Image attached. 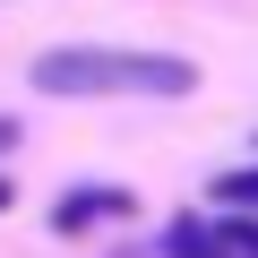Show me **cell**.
<instances>
[{"mask_svg": "<svg viewBox=\"0 0 258 258\" xmlns=\"http://www.w3.org/2000/svg\"><path fill=\"white\" fill-rule=\"evenodd\" d=\"M35 95H189L198 69L181 52H112V43H60L35 52Z\"/></svg>", "mask_w": 258, "mask_h": 258, "instance_id": "6da1fadb", "label": "cell"}, {"mask_svg": "<svg viewBox=\"0 0 258 258\" xmlns=\"http://www.w3.org/2000/svg\"><path fill=\"white\" fill-rule=\"evenodd\" d=\"M112 215H129V189L86 181V189H69V198L52 207V232H86V224H112Z\"/></svg>", "mask_w": 258, "mask_h": 258, "instance_id": "7a4b0ae2", "label": "cell"}, {"mask_svg": "<svg viewBox=\"0 0 258 258\" xmlns=\"http://www.w3.org/2000/svg\"><path fill=\"white\" fill-rule=\"evenodd\" d=\"M164 258H224V241H215L198 215H181V224L164 232Z\"/></svg>", "mask_w": 258, "mask_h": 258, "instance_id": "3957f363", "label": "cell"}, {"mask_svg": "<svg viewBox=\"0 0 258 258\" xmlns=\"http://www.w3.org/2000/svg\"><path fill=\"white\" fill-rule=\"evenodd\" d=\"M215 241H224V258H258V215H224Z\"/></svg>", "mask_w": 258, "mask_h": 258, "instance_id": "277c9868", "label": "cell"}, {"mask_svg": "<svg viewBox=\"0 0 258 258\" xmlns=\"http://www.w3.org/2000/svg\"><path fill=\"white\" fill-rule=\"evenodd\" d=\"M215 198H224L232 215H258V172H224V181H215Z\"/></svg>", "mask_w": 258, "mask_h": 258, "instance_id": "5b68a950", "label": "cell"}, {"mask_svg": "<svg viewBox=\"0 0 258 258\" xmlns=\"http://www.w3.org/2000/svg\"><path fill=\"white\" fill-rule=\"evenodd\" d=\"M9 147H18V120H0V155H9Z\"/></svg>", "mask_w": 258, "mask_h": 258, "instance_id": "8992f818", "label": "cell"}, {"mask_svg": "<svg viewBox=\"0 0 258 258\" xmlns=\"http://www.w3.org/2000/svg\"><path fill=\"white\" fill-rule=\"evenodd\" d=\"M0 215H9V181H0Z\"/></svg>", "mask_w": 258, "mask_h": 258, "instance_id": "52a82bcc", "label": "cell"}]
</instances>
